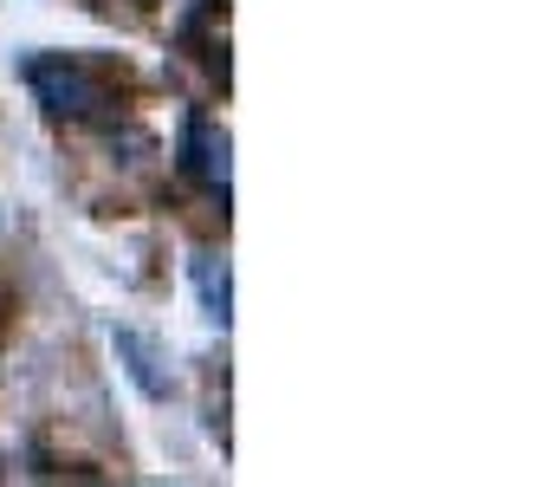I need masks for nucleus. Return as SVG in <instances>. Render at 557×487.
<instances>
[{
  "instance_id": "1",
  "label": "nucleus",
  "mask_w": 557,
  "mask_h": 487,
  "mask_svg": "<svg viewBox=\"0 0 557 487\" xmlns=\"http://www.w3.org/2000/svg\"><path fill=\"white\" fill-rule=\"evenodd\" d=\"M26 85H33V98H39L52 118H91V111L111 105L104 85H98L78 59H65V52H39V59H26Z\"/></svg>"
},
{
  "instance_id": "2",
  "label": "nucleus",
  "mask_w": 557,
  "mask_h": 487,
  "mask_svg": "<svg viewBox=\"0 0 557 487\" xmlns=\"http://www.w3.org/2000/svg\"><path fill=\"white\" fill-rule=\"evenodd\" d=\"M175 162H182L195 182H208L214 195H227V131H214L201 111L182 118V157Z\"/></svg>"
},
{
  "instance_id": "3",
  "label": "nucleus",
  "mask_w": 557,
  "mask_h": 487,
  "mask_svg": "<svg viewBox=\"0 0 557 487\" xmlns=\"http://www.w3.org/2000/svg\"><path fill=\"white\" fill-rule=\"evenodd\" d=\"M111 351H117V364L131 370V383H137L149 403H169V390H175V383H169V370H162V357H156V344H149L143 331L117 325V331H111Z\"/></svg>"
},
{
  "instance_id": "4",
  "label": "nucleus",
  "mask_w": 557,
  "mask_h": 487,
  "mask_svg": "<svg viewBox=\"0 0 557 487\" xmlns=\"http://www.w3.org/2000/svg\"><path fill=\"white\" fill-rule=\"evenodd\" d=\"M188 267H195V287H201V306H208V319L227 325V319H234V287H227V260H221V254H195Z\"/></svg>"
}]
</instances>
